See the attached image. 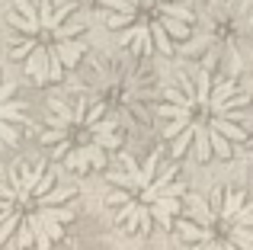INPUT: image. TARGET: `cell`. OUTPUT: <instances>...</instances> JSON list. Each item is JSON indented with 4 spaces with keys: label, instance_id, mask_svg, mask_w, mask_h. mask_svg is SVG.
<instances>
[{
    "label": "cell",
    "instance_id": "6da1fadb",
    "mask_svg": "<svg viewBox=\"0 0 253 250\" xmlns=\"http://www.w3.org/2000/svg\"><path fill=\"white\" fill-rule=\"evenodd\" d=\"M247 109L250 96L234 77L218 74L209 64L192 74H179L157 103V116L164 122L161 131L173 161L186 154H196L199 164H209L211 157L228 161L237 148L250 144Z\"/></svg>",
    "mask_w": 253,
    "mask_h": 250
},
{
    "label": "cell",
    "instance_id": "7a4b0ae2",
    "mask_svg": "<svg viewBox=\"0 0 253 250\" xmlns=\"http://www.w3.org/2000/svg\"><path fill=\"white\" fill-rule=\"evenodd\" d=\"M6 26L10 55L42 87L64 81L86 55V26L74 0H13Z\"/></svg>",
    "mask_w": 253,
    "mask_h": 250
},
{
    "label": "cell",
    "instance_id": "3957f363",
    "mask_svg": "<svg viewBox=\"0 0 253 250\" xmlns=\"http://www.w3.org/2000/svg\"><path fill=\"white\" fill-rule=\"evenodd\" d=\"M74 186L58 183L48 161L16 164L0 180V244L19 250H51L64 228L77 218Z\"/></svg>",
    "mask_w": 253,
    "mask_h": 250
},
{
    "label": "cell",
    "instance_id": "277c9868",
    "mask_svg": "<svg viewBox=\"0 0 253 250\" xmlns=\"http://www.w3.org/2000/svg\"><path fill=\"white\" fill-rule=\"evenodd\" d=\"M106 186L112 221L128 234H148L154 225L173 231V221L186 202V183L179 180L176 164H164L161 151H151L144 164L122 154V167L106 173Z\"/></svg>",
    "mask_w": 253,
    "mask_h": 250
},
{
    "label": "cell",
    "instance_id": "5b68a950",
    "mask_svg": "<svg viewBox=\"0 0 253 250\" xmlns=\"http://www.w3.org/2000/svg\"><path fill=\"white\" fill-rule=\"evenodd\" d=\"M39 141L48 148L51 164H61L71 173H90L106 167V157L122 148V131L106 100H48Z\"/></svg>",
    "mask_w": 253,
    "mask_h": 250
},
{
    "label": "cell",
    "instance_id": "8992f818",
    "mask_svg": "<svg viewBox=\"0 0 253 250\" xmlns=\"http://www.w3.org/2000/svg\"><path fill=\"white\" fill-rule=\"evenodd\" d=\"M99 16L122 48L141 58L173 55L196 29L192 0H99Z\"/></svg>",
    "mask_w": 253,
    "mask_h": 250
},
{
    "label": "cell",
    "instance_id": "52a82bcc",
    "mask_svg": "<svg viewBox=\"0 0 253 250\" xmlns=\"http://www.w3.org/2000/svg\"><path fill=\"white\" fill-rule=\"evenodd\" d=\"M189 212L173 221L186 250H253V196L247 189L224 186L209 199L186 196Z\"/></svg>",
    "mask_w": 253,
    "mask_h": 250
},
{
    "label": "cell",
    "instance_id": "ba28073f",
    "mask_svg": "<svg viewBox=\"0 0 253 250\" xmlns=\"http://www.w3.org/2000/svg\"><path fill=\"white\" fill-rule=\"evenodd\" d=\"M29 125L26 103L16 96V83L0 81V151H13L23 141V128Z\"/></svg>",
    "mask_w": 253,
    "mask_h": 250
}]
</instances>
